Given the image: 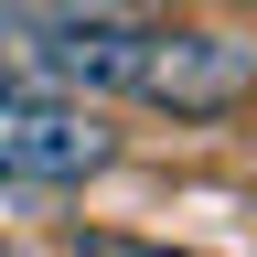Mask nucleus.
<instances>
[{
  "label": "nucleus",
  "instance_id": "1",
  "mask_svg": "<svg viewBox=\"0 0 257 257\" xmlns=\"http://www.w3.org/2000/svg\"><path fill=\"white\" fill-rule=\"evenodd\" d=\"M118 161V128L64 86H0V193H54V182H96Z\"/></svg>",
  "mask_w": 257,
  "mask_h": 257
},
{
  "label": "nucleus",
  "instance_id": "2",
  "mask_svg": "<svg viewBox=\"0 0 257 257\" xmlns=\"http://www.w3.org/2000/svg\"><path fill=\"white\" fill-rule=\"evenodd\" d=\"M43 257H182V246H150V236H107V225H64Z\"/></svg>",
  "mask_w": 257,
  "mask_h": 257
},
{
  "label": "nucleus",
  "instance_id": "3",
  "mask_svg": "<svg viewBox=\"0 0 257 257\" xmlns=\"http://www.w3.org/2000/svg\"><path fill=\"white\" fill-rule=\"evenodd\" d=\"M107 11H204V0H107Z\"/></svg>",
  "mask_w": 257,
  "mask_h": 257
}]
</instances>
